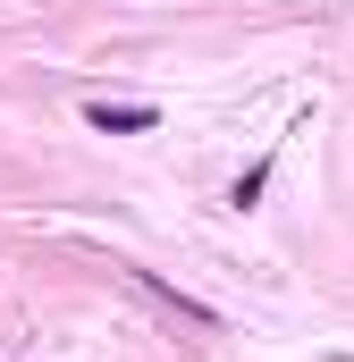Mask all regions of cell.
<instances>
[{
	"instance_id": "obj_1",
	"label": "cell",
	"mask_w": 354,
	"mask_h": 362,
	"mask_svg": "<svg viewBox=\"0 0 354 362\" xmlns=\"http://www.w3.org/2000/svg\"><path fill=\"white\" fill-rule=\"evenodd\" d=\"M85 127H101V135H144V127H161V110L152 101H93Z\"/></svg>"
}]
</instances>
